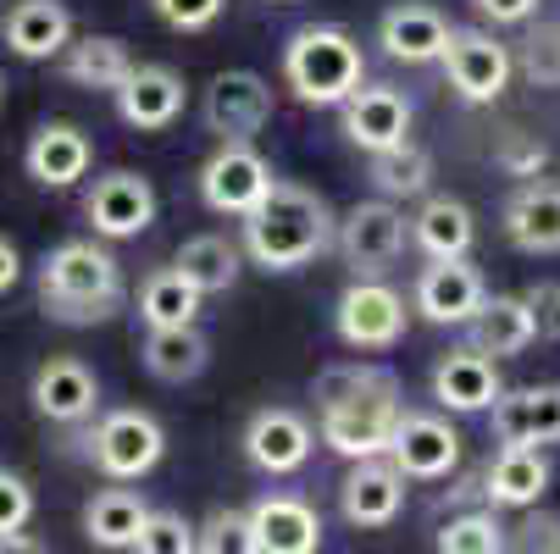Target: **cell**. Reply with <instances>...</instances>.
Segmentation results:
<instances>
[{"instance_id": "obj_12", "label": "cell", "mask_w": 560, "mask_h": 554, "mask_svg": "<svg viewBox=\"0 0 560 554\" xmlns=\"http://www.w3.org/2000/svg\"><path fill=\"white\" fill-rule=\"evenodd\" d=\"M84 216L101 239H139V233L155 222V189L144 173H101L84 195Z\"/></svg>"}, {"instance_id": "obj_10", "label": "cell", "mask_w": 560, "mask_h": 554, "mask_svg": "<svg viewBox=\"0 0 560 554\" xmlns=\"http://www.w3.org/2000/svg\"><path fill=\"white\" fill-rule=\"evenodd\" d=\"M272 167H267V155L256 144H217L206 155V167H200V200L217 211V216H238L245 222L267 189H272Z\"/></svg>"}, {"instance_id": "obj_29", "label": "cell", "mask_w": 560, "mask_h": 554, "mask_svg": "<svg viewBox=\"0 0 560 554\" xmlns=\"http://www.w3.org/2000/svg\"><path fill=\"white\" fill-rule=\"evenodd\" d=\"M139 61L128 56V45L117 34H84V39H72L67 56H61V72H67V84L78 90H101V95H117L128 84V72Z\"/></svg>"}, {"instance_id": "obj_3", "label": "cell", "mask_w": 560, "mask_h": 554, "mask_svg": "<svg viewBox=\"0 0 560 554\" xmlns=\"http://www.w3.org/2000/svg\"><path fill=\"white\" fill-rule=\"evenodd\" d=\"M39 305L61 328H95L122 305V261L95 239H67L39 261Z\"/></svg>"}, {"instance_id": "obj_14", "label": "cell", "mask_w": 560, "mask_h": 554, "mask_svg": "<svg viewBox=\"0 0 560 554\" xmlns=\"http://www.w3.org/2000/svg\"><path fill=\"white\" fill-rule=\"evenodd\" d=\"M406 471H399L388 455L377 460H350L345 483H339V510L350 527H394L399 510H406Z\"/></svg>"}, {"instance_id": "obj_31", "label": "cell", "mask_w": 560, "mask_h": 554, "mask_svg": "<svg viewBox=\"0 0 560 554\" xmlns=\"http://www.w3.org/2000/svg\"><path fill=\"white\" fill-rule=\"evenodd\" d=\"M200 288L184 278V267H155L139 283V322L144 328H195L200 322Z\"/></svg>"}, {"instance_id": "obj_47", "label": "cell", "mask_w": 560, "mask_h": 554, "mask_svg": "<svg viewBox=\"0 0 560 554\" xmlns=\"http://www.w3.org/2000/svg\"><path fill=\"white\" fill-rule=\"evenodd\" d=\"M7 90H12V84H7V72H0V111H7Z\"/></svg>"}, {"instance_id": "obj_18", "label": "cell", "mask_w": 560, "mask_h": 554, "mask_svg": "<svg viewBox=\"0 0 560 554\" xmlns=\"http://www.w3.org/2000/svg\"><path fill=\"white\" fill-rule=\"evenodd\" d=\"M489 427H494V444H527V449L560 444V382L505 388L489 411Z\"/></svg>"}, {"instance_id": "obj_2", "label": "cell", "mask_w": 560, "mask_h": 554, "mask_svg": "<svg viewBox=\"0 0 560 554\" xmlns=\"http://www.w3.org/2000/svg\"><path fill=\"white\" fill-rule=\"evenodd\" d=\"M334 245H339L334 205L316 189L289 184V178H278L267 189V200L245 216V256L267 272H300L316 256H328Z\"/></svg>"}, {"instance_id": "obj_17", "label": "cell", "mask_w": 560, "mask_h": 554, "mask_svg": "<svg viewBox=\"0 0 560 554\" xmlns=\"http://www.w3.org/2000/svg\"><path fill=\"white\" fill-rule=\"evenodd\" d=\"M450 34L455 23L428 7V0H399V7H388L377 17V45L388 61H406V67H428V61H444L450 50Z\"/></svg>"}, {"instance_id": "obj_6", "label": "cell", "mask_w": 560, "mask_h": 554, "mask_svg": "<svg viewBox=\"0 0 560 554\" xmlns=\"http://www.w3.org/2000/svg\"><path fill=\"white\" fill-rule=\"evenodd\" d=\"M162 455H167L162 422H155L150 411H133V405L106 411V416L95 422V433H90V460L106 471L112 483H139V478H150V471L162 465Z\"/></svg>"}, {"instance_id": "obj_5", "label": "cell", "mask_w": 560, "mask_h": 554, "mask_svg": "<svg viewBox=\"0 0 560 554\" xmlns=\"http://www.w3.org/2000/svg\"><path fill=\"white\" fill-rule=\"evenodd\" d=\"M411 239V216L399 211L394 200H355L339 216V261L350 267V278H383L399 256H406Z\"/></svg>"}, {"instance_id": "obj_41", "label": "cell", "mask_w": 560, "mask_h": 554, "mask_svg": "<svg viewBox=\"0 0 560 554\" xmlns=\"http://www.w3.org/2000/svg\"><path fill=\"white\" fill-rule=\"evenodd\" d=\"M228 0H150L155 23H167L173 34H206L217 17H222Z\"/></svg>"}, {"instance_id": "obj_44", "label": "cell", "mask_w": 560, "mask_h": 554, "mask_svg": "<svg viewBox=\"0 0 560 554\" xmlns=\"http://www.w3.org/2000/svg\"><path fill=\"white\" fill-rule=\"evenodd\" d=\"M477 17H489L494 28H516V23H533L538 17V0H471Z\"/></svg>"}, {"instance_id": "obj_20", "label": "cell", "mask_w": 560, "mask_h": 554, "mask_svg": "<svg viewBox=\"0 0 560 554\" xmlns=\"http://www.w3.org/2000/svg\"><path fill=\"white\" fill-rule=\"evenodd\" d=\"M184 101H189V84H184L173 67L139 61L128 72V84L117 90V117L128 128H139V133H162V128H173L184 117Z\"/></svg>"}, {"instance_id": "obj_27", "label": "cell", "mask_w": 560, "mask_h": 554, "mask_svg": "<svg viewBox=\"0 0 560 554\" xmlns=\"http://www.w3.org/2000/svg\"><path fill=\"white\" fill-rule=\"evenodd\" d=\"M533 339H538V322H533V305L522 294H489L483 310L466 322V350L489 355V361H511Z\"/></svg>"}, {"instance_id": "obj_42", "label": "cell", "mask_w": 560, "mask_h": 554, "mask_svg": "<svg viewBox=\"0 0 560 554\" xmlns=\"http://www.w3.org/2000/svg\"><path fill=\"white\" fill-rule=\"evenodd\" d=\"M28 521H34V488H28V478H23V471H12V465H0V538L23 532Z\"/></svg>"}, {"instance_id": "obj_22", "label": "cell", "mask_w": 560, "mask_h": 554, "mask_svg": "<svg viewBox=\"0 0 560 554\" xmlns=\"http://www.w3.org/2000/svg\"><path fill=\"white\" fill-rule=\"evenodd\" d=\"M433 400L444 405V411H455V416H477V411H494V400L505 393V382H500V366L489 361V355H477V350H450V355H439L433 361Z\"/></svg>"}, {"instance_id": "obj_26", "label": "cell", "mask_w": 560, "mask_h": 554, "mask_svg": "<svg viewBox=\"0 0 560 554\" xmlns=\"http://www.w3.org/2000/svg\"><path fill=\"white\" fill-rule=\"evenodd\" d=\"M0 34H7V50L23 61H56L72 45V12L61 0H12Z\"/></svg>"}, {"instance_id": "obj_23", "label": "cell", "mask_w": 560, "mask_h": 554, "mask_svg": "<svg viewBox=\"0 0 560 554\" xmlns=\"http://www.w3.org/2000/svg\"><path fill=\"white\" fill-rule=\"evenodd\" d=\"M555 483V465L544 449L527 444H500V455L483 471V505L489 510H533Z\"/></svg>"}, {"instance_id": "obj_28", "label": "cell", "mask_w": 560, "mask_h": 554, "mask_svg": "<svg viewBox=\"0 0 560 554\" xmlns=\"http://www.w3.org/2000/svg\"><path fill=\"white\" fill-rule=\"evenodd\" d=\"M411 239L428 261H466L471 245H477V222H471V205L455 200V195H428L411 216Z\"/></svg>"}, {"instance_id": "obj_7", "label": "cell", "mask_w": 560, "mask_h": 554, "mask_svg": "<svg viewBox=\"0 0 560 554\" xmlns=\"http://www.w3.org/2000/svg\"><path fill=\"white\" fill-rule=\"evenodd\" d=\"M200 117H206V133H217V144H250L272 117V84L250 67H228L206 84Z\"/></svg>"}, {"instance_id": "obj_24", "label": "cell", "mask_w": 560, "mask_h": 554, "mask_svg": "<svg viewBox=\"0 0 560 554\" xmlns=\"http://www.w3.org/2000/svg\"><path fill=\"white\" fill-rule=\"evenodd\" d=\"M500 227L522 256H560V184H549V178L522 184L505 200Z\"/></svg>"}, {"instance_id": "obj_37", "label": "cell", "mask_w": 560, "mask_h": 554, "mask_svg": "<svg viewBox=\"0 0 560 554\" xmlns=\"http://www.w3.org/2000/svg\"><path fill=\"white\" fill-rule=\"evenodd\" d=\"M516 67H522V78H527L533 90H560V23L527 28Z\"/></svg>"}, {"instance_id": "obj_8", "label": "cell", "mask_w": 560, "mask_h": 554, "mask_svg": "<svg viewBox=\"0 0 560 554\" xmlns=\"http://www.w3.org/2000/svg\"><path fill=\"white\" fill-rule=\"evenodd\" d=\"M406 294H394L383 278H355L339 305H334V333L350 344V350H394L406 339Z\"/></svg>"}, {"instance_id": "obj_11", "label": "cell", "mask_w": 560, "mask_h": 554, "mask_svg": "<svg viewBox=\"0 0 560 554\" xmlns=\"http://www.w3.org/2000/svg\"><path fill=\"white\" fill-rule=\"evenodd\" d=\"M483 299H489V283L471 261H428L411 288V310H422L433 328H466L483 310Z\"/></svg>"}, {"instance_id": "obj_34", "label": "cell", "mask_w": 560, "mask_h": 554, "mask_svg": "<svg viewBox=\"0 0 560 554\" xmlns=\"http://www.w3.org/2000/svg\"><path fill=\"white\" fill-rule=\"evenodd\" d=\"M366 178L377 184L383 200H417V195H428V184H433V155H428L417 139L394 144V150H372V155H366Z\"/></svg>"}, {"instance_id": "obj_9", "label": "cell", "mask_w": 560, "mask_h": 554, "mask_svg": "<svg viewBox=\"0 0 560 554\" xmlns=\"http://www.w3.org/2000/svg\"><path fill=\"white\" fill-rule=\"evenodd\" d=\"M444 78L466 106H494L516 78V56L489 28H455L444 50Z\"/></svg>"}, {"instance_id": "obj_19", "label": "cell", "mask_w": 560, "mask_h": 554, "mask_svg": "<svg viewBox=\"0 0 560 554\" xmlns=\"http://www.w3.org/2000/svg\"><path fill=\"white\" fill-rule=\"evenodd\" d=\"M316 449V433L300 411L289 405H267L245 422V460L256 471H267V478H289V471H300Z\"/></svg>"}, {"instance_id": "obj_4", "label": "cell", "mask_w": 560, "mask_h": 554, "mask_svg": "<svg viewBox=\"0 0 560 554\" xmlns=\"http://www.w3.org/2000/svg\"><path fill=\"white\" fill-rule=\"evenodd\" d=\"M283 78L305 106H345L366 84V56H361L350 28L305 23L283 45Z\"/></svg>"}, {"instance_id": "obj_21", "label": "cell", "mask_w": 560, "mask_h": 554, "mask_svg": "<svg viewBox=\"0 0 560 554\" xmlns=\"http://www.w3.org/2000/svg\"><path fill=\"white\" fill-rule=\"evenodd\" d=\"M90 162H95V144L78 122H39L28 133V150H23V167L39 189H72L78 178H90Z\"/></svg>"}, {"instance_id": "obj_45", "label": "cell", "mask_w": 560, "mask_h": 554, "mask_svg": "<svg viewBox=\"0 0 560 554\" xmlns=\"http://www.w3.org/2000/svg\"><path fill=\"white\" fill-rule=\"evenodd\" d=\"M18 278H23V256H18V245L0 233V294L7 288H18Z\"/></svg>"}, {"instance_id": "obj_32", "label": "cell", "mask_w": 560, "mask_h": 554, "mask_svg": "<svg viewBox=\"0 0 560 554\" xmlns=\"http://www.w3.org/2000/svg\"><path fill=\"white\" fill-rule=\"evenodd\" d=\"M144 521H150V505L133 488H101L84 505V532H90L95 549H133Z\"/></svg>"}, {"instance_id": "obj_38", "label": "cell", "mask_w": 560, "mask_h": 554, "mask_svg": "<svg viewBox=\"0 0 560 554\" xmlns=\"http://www.w3.org/2000/svg\"><path fill=\"white\" fill-rule=\"evenodd\" d=\"M128 554H200V527H189V516H178V510H150V521Z\"/></svg>"}, {"instance_id": "obj_40", "label": "cell", "mask_w": 560, "mask_h": 554, "mask_svg": "<svg viewBox=\"0 0 560 554\" xmlns=\"http://www.w3.org/2000/svg\"><path fill=\"white\" fill-rule=\"evenodd\" d=\"M511 554H560V510H522L511 527Z\"/></svg>"}, {"instance_id": "obj_25", "label": "cell", "mask_w": 560, "mask_h": 554, "mask_svg": "<svg viewBox=\"0 0 560 554\" xmlns=\"http://www.w3.org/2000/svg\"><path fill=\"white\" fill-rule=\"evenodd\" d=\"M261 554H323V516L300 494H261L250 505Z\"/></svg>"}, {"instance_id": "obj_13", "label": "cell", "mask_w": 560, "mask_h": 554, "mask_svg": "<svg viewBox=\"0 0 560 554\" xmlns=\"http://www.w3.org/2000/svg\"><path fill=\"white\" fill-rule=\"evenodd\" d=\"M388 460L406 471L411 483H439L460 465V433L433 416V411H406L394 427V444H388Z\"/></svg>"}, {"instance_id": "obj_46", "label": "cell", "mask_w": 560, "mask_h": 554, "mask_svg": "<svg viewBox=\"0 0 560 554\" xmlns=\"http://www.w3.org/2000/svg\"><path fill=\"white\" fill-rule=\"evenodd\" d=\"M0 554H50L34 532H7V538H0Z\"/></svg>"}, {"instance_id": "obj_35", "label": "cell", "mask_w": 560, "mask_h": 554, "mask_svg": "<svg viewBox=\"0 0 560 554\" xmlns=\"http://www.w3.org/2000/svg\"><path fill=\"white\" fill-rule=\"evenodd\" d=\"M439 554H511V527L500 510H460L439 527Z\"/></svg>"}, {"instance_id": "obj_43", "label": "cell", "mask_w": 560, "mask_h": 554, "mask_svg": "<svg viewBox=\"0 0 560 554\" xmlns=\"http://www.w3.org/2000/svg\"><path fill=\"white\" fill-rule=\"evenodd\" d=\"M522 299L533 305L538 339H560V283H533V288H522Z\"/></svg>"}, {"instance_id": "obj_16", "label": "cell", "mask_w": 560, "mask_h": 554, "mask_svg": "<svg viewBox=\"0 0 560 554\" xmlns=\"http://www.w3.org/2000/svg\"><path fill=\"white\" fill-rule=\"evenodd\" d=\"M339 122H345V139L355 144V150H394V144H406L411 139V122H417V111H411V101L399 95L394 84H361L345 106H339Z\"/></svg>"}, {"instance_id": "obj_15", "label": "cell", "mask_w": 560, "mask_h": 554, "mask_svg": "<svg viewBox=\"0 0 560 554\" xmlns=\"http://www.w3.org/2000/svg\"><path fill=\"white\" fill-rule=\"evenodd\" d=\"M28 400L45 422L56 427H78V422H90L101 411V377L78 361V355H50L39 372H34V388H28Z\"/></svg>"}, {"instance_id": "obj_33", "label": "cell", "mask_w": 560, "mask_h": 554, "mask_svg": "<svg viewBox=\"0 0 560 554\" xmlns=\"http://www.w3.org/2000/svg\"><path fill=\"white\" fill-rule=\"evenodd\" d=\"M173 267H184V278L200 294H228L238 283V267H245V245L222 239V233H195V239H184Z\"/></svg>"}, {"instance_id": "obj_30", "label": "cell", "mask_w": 560, "mask_h": 554, "mask_svg": "<svg viewBox=\"0 0 560 554\" xmlns=\"http://www.w3.org/2000/svg\"><path fill=\"white\" fill-rule=\"evenodd\" d=\"M139 361L155 382H195L211 366V339L200 328H150Z\"/></svg>"}, {"instance_id": "obj_1", "label": "cell", "mask_w": 560, "mask_h": 554, "mask_svg": "<svg viewBox=\"0 0 560 554\" xmlns=\"http://www.w3.org/2000/svg\"><path fill=\"white\" fill-rule=\"evenodd\" d=\"M316 433L345 460H377L394 444V427L406 416L399 405V377L366 361H339L316 372Z\"/></svg>"}, {"instance_id": "obj_39", "label": "cell", "mask_w": 560, "mask_h": 554, "mask_svg": "<svg viewBox=\"0 0 560 554\" xmlns=\"http://www.w3.org/2000/svg\"><path fill=\"white\" fill-rule=\"evenodd\" d=\"M494 167L505 173V178H522V184H533V178H544V167H549V144L538 139V133H505L500 139V150H494Z\"/></svg>"}, {"instance_id": "obj_36", "label": "cell", "mask_w": 560, "mask_h": 554, "mask_svg": "<svg viewBox=\"0 0 560 554\" xmlns=\"http://www.w3.org/2000/svg\"><path fill=\"white\" fill-rule=\"evenodd\" d=\"M200 554H261V538H256L250 510L217 505V510L200 521Z\"/></svg>"}]
</instances>
